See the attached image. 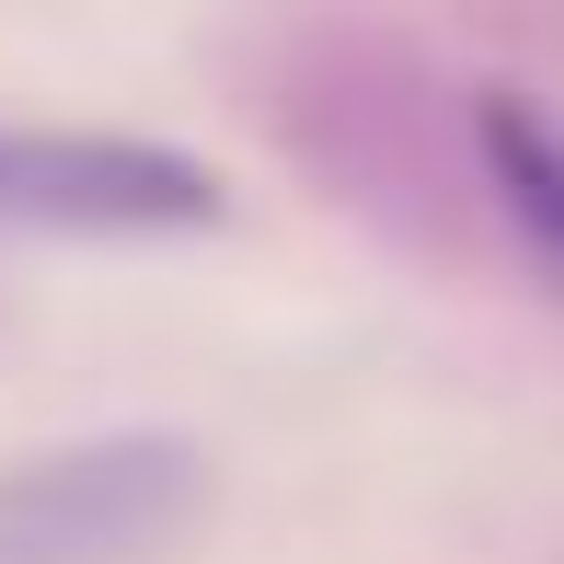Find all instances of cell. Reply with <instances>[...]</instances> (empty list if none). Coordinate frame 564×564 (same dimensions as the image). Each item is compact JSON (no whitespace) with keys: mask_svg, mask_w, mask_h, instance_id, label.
I'll return each mask as SVG.
<instances>
[{"mask_svg":"<svg viewBox=\"0 0 564 564\" xmlns=\"http://www.w3.org/2000/svg\"><path fill=\"white\" fill-rule=\"evenodd\" d=\"M473 150H484L496 208L519 219V242L564 265V127L530 105V93H484L473 105Z\"/></svg>","mask_w":564,"mask_h":564,"instance_id":"cell-3","label":"cell"},{"mask_svg":"<svg viewBox=\"0 0 564 564\" xmlns=\"http://www.w3.org/2000/svg\"><path fill=\"white\" fill-rule=\"evenodd\" d=\"M208 496L219 460L196 426H82L0 460V564H162Z\"/></svg>","mask_w":564,"mask_h":564,"instance_id":"cell-1","label":"cell"},{"mask_svg":"<svg viewBox=\"0 0 564 564\" xmlns=\"http://www.w3.org/2000/svg\"><path fill=\"white\" fill-rule=\"evenodd\" d=\"M230 185L219 162L139 127H58V116H0V230L46 242H185L219 230Z\"/></svg>","mask_w":564,"mask_h":564,"instance_id":"cell-2","label":"cell"}]
</instances>
